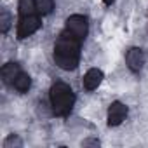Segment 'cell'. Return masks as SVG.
<instances>
[{"label": "cell", "mask_w": 148, "mask_h": 148, "mask_svg": "<svg viewBox=\"0 0 148 148\" xmlns=\"http://www.w3.org/2000/svg\"><path fill=\"white\" fill-rule=\"evenodd\" d=\"M80 59V38H77L68 30L63 32L54 44V63L61 70L77 68Z\"/></svg>", "instance_id": "cell-1"}, {"label": "cell", "mask_w": 148, "mask_h": 148, "mask_svg": "<svg viewBox=\"0 0 148 148\" xmlns=\"http://www.w3.org/2000/svg\"><path fill=\"white\" fill-rule=\"evenodd\" d=\"M73 103H75V96H73L70 86H66L64 82H56L51 87V108L54 115L58 117L70 115Z\"/></svg>", "instance_id": "cell-2"}, {"label": "cell", "mask_w": 148, "mask_h": 148, "mask_svg": "<svg viewBox=\"0 0 148 148\" xmlns=\"http://www.w3.org/2000/svg\"><path fill=\"white\" fill-rule=\"evenodd\" d=\"M66 30L70 32V33H73L77 38H86V35H87V30H89V26H87V19L84 18V16H80V14H73V16H70L68 19H66Z\"/></svg>", "instance_id": "cell-3"}, {"label": "cell", "mask_w": 148, "mask_h": 148, "mask_svg": "<svg viewBox=\"0 0 148 148\" xmlns=\"http://www.w3.org/2000/svg\"><path fill=\"white\" fill-rule=\"evenodd\" d=\"M40 18L35 16V14H30V16H25L21 18L19 25H18V37L19 38H26L30 35H33L38 28H40Z\"/></svg>", "instance_id": "cell-4"}, {"label": "cell", "mask_w": 148, "mask_h": 148, "mask_svg": "<svg viewBox=\"0 0 148 148\" xmlns=\"http://www.w3.org/2000/svg\"><path fill=\"white\" fill-rule=\"evenodd\" d=\"M125 117H127V106L120 101H113L108 108V124L110 125H120Z\"/></svg>", "instance_id": "cell-5"}, {"label": "cell", "mask_w": 148, "mask_h": 148, "mask_svg": "<svg viewBox=\"0 0 148 148\" xmlns=\"http://www.w3.org/2000/svg\"><path fill=\"white\" fill-rule=\"evenodd\" d=\"M125 63L131 71H139L145 64V52L139 47H131L125 54Z\"/></svg>", "instance_id": "cell-6"}, {"label": "cell", "mask_w": 148, "mask_h": 148, "mask_svg": "<svg viewBox=\"0 0 148 148\" xmlns=\"http://www.w3.org/2000/svg\"><path fill=\"white\" fill-rule=\"evenodd\" d=\"M101 80H103V71L98 70V68H91L84 75V87L87 91H94V89H98Z\"/></svg>", "instance_id": "cell-7"}, {"label": "cell", "mask_w": 148, "mask_h": 148, "mask_svg": "<svg viewBox=\"0 0 148 148\" xmlns=\"http://www.w3.org/2000/svg\"><path fill=\"white\" fill-rule=\"evenodd\" d=\"M19 73H21V68H19L18 63H7V64L2 66V79H4L5 84H12Z\"/></svg>", "instance_id": "cell-8"}, {"label": "cell", "mask_w": 148, "mask_h": 148, "mask_svg": "<svg viewBox=\"0 0 148 148\" xmlns=\"http://www.w3.org/2000/svg\"><path fill=\"white\" fill-rule=\"evenodd\" d=\"M12 86H14V89H16V91H19V92H26V91L30 89V86H32V79H30L28 73L21 71L19 75L14 79Z\"/></svg>", "instance_id": "cell-9"}, {"label": "cell", "mask_w": 148, "mask_h": 148, "mask_svg": "<svg viewBox=\"0 0 148 148\" xmlns=\"http://www.w3.org/2000/svg\"><path fill=\"white\" fill-rule=\"evenodd\" d=\"M54 9V0H35V11L42 16L51 14Z\"/></svg>", "instance_id": "cell-10"}, {"label": "cell", "mask_w": 148, "mask_h": 148, "mask_svg": "<svg viewBox=\"0 0 148 148\" xmlns=\"http://www.w3.org/2000/svg\"><path fill=\"white\" fill-rule=\"evenodd\" d=\"M18 9H19V16L21 18L33 14V11H35V0H19Z\"/></svg>", "instance_id": "cell-11"}, {"label": "cell", "mask_w": 148, "mask_h": 148, "mask_svg": "<svg viewBox=\"0 0 148 148\" xmlns=\"http://www.w3.org/2000/svg\"><path fill=\"white\" fill-rule=\"evenodd\" d=\"M11 26V14L7 12V9L2 11V14H0V30H2V33H7Z\"/></svg>", "instance_id": "cell-12"}, {"label": "cell", "mask_w": 148, "mask_h": 148, "mask_svg": "<svg viewBox=\"0 0 148 148\" xmlns=\"http://www.w3.org/2000/svg\"><path fill=\"white\" fill-rule=\"evenodd\" d=\"M11 146H23V141H21L18 136L11 134V136L4 141V148H11Z\"/></svg>", "instance_id": "cell-13"}, {"label": "cell", "mask_w": 148, "mask_h": 148, "mask_svg": "<svg viewBox=\"0 0 148 148\" xmlns=\"http://www.w3.org/2000/svg\"><path fill=\"white\" fill-rule=\"evenodd\" d=\"M89 145L98 146V145H99V141H96V139H86V141H82V146H89Z\"/></svg>", "instance_id": "cell-14"}, {"label": "cell", "mask_w": 148, "mask_h": 148, "mask_svg": "<svg viewBox=\"0 0 148 148\" xmlns=\"http://www.w3.org/2000/svg\"><path fill=\"white\" fill-rule=\"evenodd\" d=\"M103 2H105V4H106V5H112V4H113V2H115V0H103Z\"/></svg>", "instance_id": "cell-15"}]
</instances>
